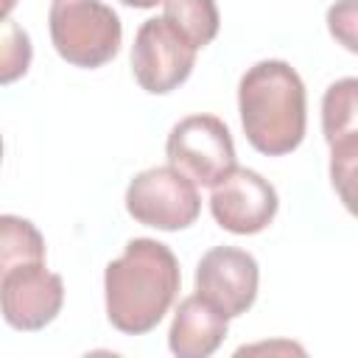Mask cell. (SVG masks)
I'll list each match as a JSON object with an SVG mask.
<instances>
[{"mask_svg":"<svg viewBox=\"0 0 358 358\" xmlns=\"http://www.w3.org/2000/svg\"><path fill=\"white\" fill-rule=\"evenodd\" d=\"M196 64V48L165 20L154 17L137 28L131 45V73L151 95H165L187 81Z\"/></svg>","mask_w":358,"mask_h":358,"instance_id":"7","label":"cell"},{"mask_svg":"<svg viewBox=\"0 0 358 358\" xmlns=\"http://www.w3.org/2000/svg\"><path fill=\"white\" fill-rule=\"evenodd\" d=\"M196 50L210 45L218 34L221 17L215 0H165L162 14Z\"/></svg>","mask_w":358,"mask_h":358,"instance_id":"12","label":"cell"},{"mask_svg":"<svg viewBox=\"0 0 358 358\" xmlns=\"http://www.w3.org/2000/svg\"><path fill=\"white\" fill-rule=\"evenodd\" d=\"M31 64V39L28 34L6 20L3 22V70H0V81L3 84H11L17 76H22Z\"/></svg>","mask_w":358,"mask_h":358,"instance_id":"14","label":"cell"},{"mask_svg":"<svg viewBox=\"0 0 358 358\" xmlns=\"http://www.w3.org/2000/svg\"><path fill=\"white\" fill-rule=\"evenodd\" d=\"M280 199L268 179L252 168H232L221 182L213 185L210 213L221 229L232 235L263 232L277 215Z\"/></svg>","mask_w":358,"mask_h":358,"instance_id":"8","label":"cell"},{"mask_svg":"<svg viewBox=\"0 0 358 358\" xmlns=\"http://www.w3.org/2000/svg\"><path fill=\"white\" fill-rule=\"evenodd\" d=\"M179 260L154 238H131L103 271L106 316L126 336L154 330L179 294Z\"/></svg>","mask_w":358,"mask_h":358,"instance_id":"1","label":"cell"},{"mask_svg":"<svg viewBox=\"0 0 358 358\" xmlns=\"http://www.w3.org/2000/svg\"><path fill=\"white\" fill-rule=\"evenodd\" d=\"M330 182L341 204L358 218V140L330 145Z\"/></svg>","mask_w":358,"mask_h":358,"instance_id":"13","label":"cell"},{"mask_svg":"<svg viewBox=\"0 0 358 358\" xmlns=\"http://www.w3.org/2000/svg\"><path fill=\"white\" fill-rule=\"evenodd\" d=\"M0 302L3 319L14 330H42L50 324L64 302V282L45 268V257H25L0 263Z\"/></svg>","mask_w":358,"mask_h":358,"instance_id":"5","label":"cell"},{"mask_svg":"<svg viewBox=\"0 0 358 358\" xmlns=\"http://www.w3.org/2000/svg\"><path fill=\"white\" fill-rule=\"evenodd\" d=\"M168 162L196 185L213 187L235 168V143L227 123L215 115L182 117L165 143Z\"/></svg>","mask_w":358,"mask_h":358,"instance_id":"6","label":"cell"},{"mask_svg":"<svg viewBox=\"0 0 358 358\" xmlns=\"http://www.w3.org/2000/svg\"><path fill=\"white\" fill-rule=\"evenodd\" d=\"M322 134L327 145L358 140V78H338L324 90Z\"/></svg>","mask_w":358,"mask_h":358,"instance_id":"11","label":"cell"},{"mask_svg":"<svg viewBox=\"0 0 358 358\" xmlns=\"http://www.w3.org/2000/svg\"><path fill=\"white\" fill-rule=\"evenodd\" d=\"M257 260L235 246H215L196 266V294L215 305L227 319L246 313L257 299Z\"/></svg>","mask_w":358,"mask_h":358,"instance_id":"9","label":"cell"},{"mask_svg":"<svg viewBox=\"0 0 358 358\" xmlns=\"http://www.w3.org/2000/svg\"><path fill=\"white\" fill-rule=\"evenodd\" d=\"M227 336V316L204 296H185L168 330V347L179 358H207Z\"/></svg>","mask_w":358,"mask_h":358,"instance_id":"10","label":"cell"},{"mask_svg":"<svg viewBox=\"0 0 358 358\" xmlns=\"http://www.w3.org/2000/svg\"><path fill=\"white\" fill-rule=\"evenodd\" d=\"M327 31L341 48L358 53V0H336L327 8Z\"/></svg>","mask_w":358,"mask_h":358,"instance_id":"15","label":"cell"},{"mask_svg":"<svg viewBox=\"0 0 358 358\" xmlns=\"http://www.w3.org/2000/svg\"><path fill=\"white\" fill-rule=\"evenodd\" d=\"M48 25L50 42L67 64L92 70L120 50V17L101 0H53Z\"/></svg>","mask_w":358,"mask_h":358,"instance_id":"3","label":"cell"},{"mask_svg":"<svg viewBox=\"0 0 358 358\" xmlns=\"http://www.w3.org/2000/svg\"><path fill=\"white\" fill-rule=\"evenodd\" d=\"M238 112L249 145L266 157L291 154L308 123L305 84L282 59L252 64L238 84Z\"/></svg>","mask_w":358,"mask_h":358,"instance_id":"2","label":"cell"},{"mask_svg":"<svg viewBox=\"0 0 358 358\" xmlns=\"http://www.w3.org/2000/svg\"><path fill=\"white\" fill-rule=\"evenodd\" d=\"M126 210L137 224L154 229H185L199 218L201 199L196 182L173 165L137 173L126 187Z\"/></svg>","mask_w":358,"mask_h":358,"instance_id":"4","label":"cell"},{"mask_svg":"<svg viewBox=\"0 0 358 358\" xmlns=\"http://www.w3.org/2000/svg\"><path fill=\"white\" fill-rule=\"evenodd\" d=\"M123 6H131V8H154L157 3H165V0H120Z\"/></svg>","mask_w":358,"mask_h":358,"instance_id":"16","label":"cell"}]
</instances>
